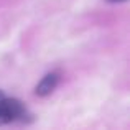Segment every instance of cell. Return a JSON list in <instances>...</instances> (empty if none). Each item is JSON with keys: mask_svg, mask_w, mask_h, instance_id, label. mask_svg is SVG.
<instances>
[{"mask_svg": "<svg viewBox=\"0 0 130 130\" xmlns=\"http://www.w3.org/2000/svg\"><path fill=\"white\" fill-rule=\"evenodd\" d=\"M58 81H59V76H58L56 73H51V74H46V76L41 79V83L36 86L35 92L36 95H40V97H44V95H50L51 92L56 89L58 86Z\"/></svg>", "mask_w": 130, "mask_h": 130, "instance_id": "7a4b0ae2", "label": "cell"}, {"mask_svg": "<svg viewBox=\"0 0 130 130\" xmlns=\"http://www.w3.org/2000/svg\"><path fill=\"white\" fill-rule=\"evenodd\" d=\"M25 115V107L17 99H7L0 92V124H8Z\"/></svg>", "mask_w": 130, "mask_h": 130, "instance_id": "6da1fadb", "label": "cell"}, {"mask_svg": "<svg viewBox=\"0 0 130 130\" xmlns=\"http://www.w3.org/2000/svg\"><path fill=\"white\" fill-rule=\"evenodd\" d=\"M109 2H125V0H109Z\"/></svg>", "mask_w": 130, "mask_h": 130, "instance_id": "3957f363", "label": "cell"}]
</instances>
